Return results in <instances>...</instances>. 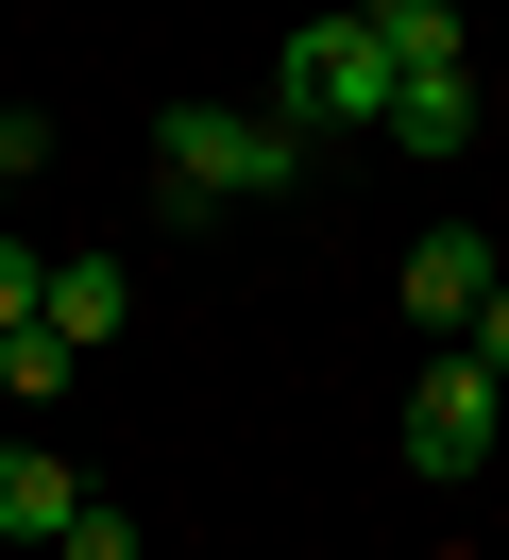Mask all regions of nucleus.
Here are the masks:
<instances>
[{"label":"nucleus","instance_id":"nucleus-6","mask_svg":"<svg viewBox=\"0 0 509 560\" xmlns=\"http://www.w3.org/2000/svg\"><path fill=\"white\" fill-rule=\"evenodd\" d=\"M34 323H51L68 357H102V340L136 323V272H119V255H51V289H34Z\"/></svg>","mask_w":509,"mask_h":560},{"label":"nucleus","instance_id":"nucleus-4","mask_svg":"<svg viewBox=\"0 0 509 560\" xmlns=\"http://www.w3.org/2000/svg\"><path fill=\"white\" fill-rule=\"evenodd\" d=\"M493 272H509V255L475 238V221H425V238H407V272H391V306L425 323V340H459V323L493 306Z\"/></svg>","mask_w":509,"mask_h":560},{"label":"nucleus","instance_id":"nucleus-3","mask_svg":"<svg viewBox=\"0 0 509 560\" xmlns=\"http://www.w3.org/2000/svg\"><path fill=\"white\" fill-rule=\"evenodd\" d=\"M271 119H289V137H373V119H391V69H373V35H357V18H305V35H289Z\"/></svg>","mask_w":509,"mask_h":560},{"label":"nucleus","instance_id":"nucleus-1","mask_svg":"<svg viewBox=\"0 0 509 560\" xmlns=\"http://www.w3.org/2000/svg\"><path fill=\"white\" fill-rule=\"evenodd\" d=\"M153 171H170V205H271V187H305V137L271 103H170Z\"/></svg>","mask_w":509,"mask_h":560},{"label":"nucleus","instance_id":"nucleus-8","mask_svg":"<svg viewBox=\"0 0 509 560\" xmlns=\"http://www.w3.org/2000/svg\"><path fill=\"white\" fill-rule=\"evenodd\" d=\"M339 18H357V35H373V69H459V0H339Z\"/></svg>","mask_w":509,"mask_h":560},{"label":"nucleus","instance_id":"nucleus-12","mask_svg":"<svg viewBox=\"0 0 509 560\" xmlns=\"http://www.w3.org/2000/svg\"><path fill=\"white\" fill-rule=\"evenodd\" d=\"M459 357H475V374H493V390H509V272H493V306H475V323H459Z\"/></svg>","mask_w":509,"mask_h":560},{"label":"nucleus","instance_id":"nucleus-9","mask_svg":"<svg viewBox=\"0 0 509 560\" xmlns=\"http://www.w3.org/2000/svg\"><path fill=\"white\" fill-rule=\"evenodd\" d=\"M68 374H85V357H68V340H51V323H18V340H0V408H51V390H68Z\"/></svg>","mask_w":509,"mask_h":560},{"label":"nucleus","instance_id":"nucleus-7","mask_svg":"<svg viewBox=\"0 0 509 560\" xmlns=\"http://www.w3.org/2000/svg\"><path fill=\"white\" fill-rule=\"evenodd\" d=\"M373 137H391V153H475V69H407Z\"/></svg>","mask_w":509,"mask_h":560},{"label":"nucleus","instance_id":"nucleus-5","mask_svg":"<svg viewBox=\"0 0 509 560\" xmlns=\"http://www.w3.org/2000/svg\"><path fill=\"white\" fill-rule=\"evenodd\" d=\"M68 510H85V476H68L51 442H0V544L51 560V544H68Z\"/></svg>","mask_w":509,"mask_h":560},{"label":"nucleus","instance_id":"nucleus-11","mask_svg":"<svg viewBox=\"0 0 509 560\" xmlns=\"http://www.w3.org/2000/svg\"><path fill=\"white\" fill-rule=\"evenodd\" d=\"M34 289H51V272H34V238H18V221H0V340H18V323H34Z\"/></svg>","mask_w":509,"mask_h":560},{"label":"nucleus","instance_id":"nucleus-10","mask_svg":"<svg viewBox=\"0 0 509 560\" xmlns=\"http://www.w3.org/2000/svg\"><path fill=\"white\" fill-rule=\"evenodd\" d=\"M51 560H153V544H136V510H102V492H85V510H68V544Z\"/></svg>","mask_w":509,"mask_h":560},{"label":"nucleus","instance_id":"nucleus-2","mask_svg":"<svg viewBox=\"0 0 509 560\" xmlns=\"http://www.w3.org/2000/svg\"><path fill=\"white\" fill-rule=\"evenodd\" d=\"M391 442H407V476H425V492H459L475 458L509 442V390L475 374L459 340H425V374H407V424H391Z\"/></svg>","mask_w":509,"mask_h":560},{"label":"nucleus","instance_id":"nucleus-13","mask_svg":"<svg viewBox=\"0 0 509 560\" xmlns=\"http://www.w3.org/2000/svg\"><path fill=\"white\" fill-rule=\"evenodd\" d=\"M0 221H18V187H0Z\"/></svg>","mask_w":509,"mask_h":560}]
</instances>
